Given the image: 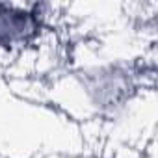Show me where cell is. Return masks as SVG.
<instances>
[{
  "mask_svg": "<svg viewBox=\"0 0 158 158\" xmlns=\"http://www.w3.org/2000/svg\"><path fill=\"white\" fill-rule=\"evenodd\" d=\"M45 28L43 8L0 4V52H15L39 39Z\"/></svg>",
  "mask_w": 158,
  "mask_h": 158,
  "instance_id": "cell-1",
  "label": "cell"
}]
</instances>
